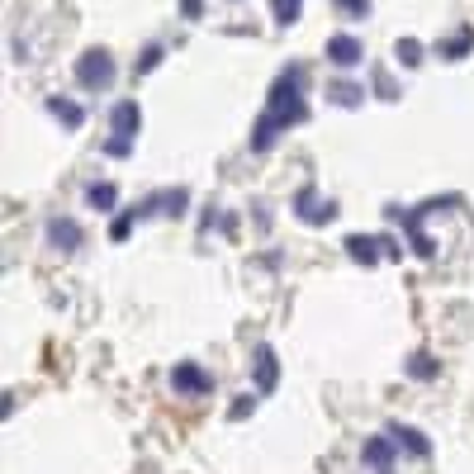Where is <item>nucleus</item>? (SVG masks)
Instances as JSON below:
<instances>
[{"label": "nucleus", "instance_id": "nucleus-1", "mask_svg": "<svg viewBox=\"0 0 474 474\" xmlns=\"http://www.w3.org/2000/svg\"><path fill=\"white\" fill-rule=\"evenodd\" d=\"M299 91H304V72L299 67H285V76H275V86H271V109H266V115L280 119V129L304 119V95Z\"/></svg>", "mask_w": 474, "mask_h": 474}, {"label": "nucleus", "instance_id": "nucleus-2", "mask_svg": "<svg viewBox=\"0 0 474 474\" xmlns=\"http://www.w3.org/2000/svg\"><path fill=\"white\" fill-rule=\"evenodd\" d=\"M115 58H109L105 48H91V52H81L76 58V86H86V91H105L109 81H115Z\"/></svg>", "mask_w": 474, "mask_h": 474}, {"label": "nucleus", "instance_id": "nucleus-3", "mask_svg": "<svg viewBox=\"0 0 474 474\" xmlns=\"http://www.w3.org/2000/svg\"><path fill=\"white\" fill-rule=\"evenodd\" d=\"M171 389L176 394H209V389H214V375L204 366H194V360H180L171 370Z\"/></svg>", "mask_w": 474, "mask_h": 474}, {"label": "nucleus", "instance_id": "nucleus-4", "mask_svg": "<svg viewBox=\"0 0 474 474\" xmlns=\"http://www.w3.org/2000/svg\"><path fill=\"white\" fill-rule=\"evenodd\" d=\"M323 52H328L332 67H360V58H366V43H360L356 34H332Z\"/></svg>", "mask_w": 474, "mask_h": 474}, {"label": "nucleus", "instance_id": "nucleus-5", "mask_svg": "<svg viewBox=\"0 0 474 474\" xmlns=\"http://www.w3.org/2000/svg\"><path fill=\"white\" fill-rule=\"evenodd\" d=\"M48 242L58 247V252H76V247L86 242V228H81L76 218H52L48 223Z\"/></svg>", "mask_w": 474, "mask_h": 474}, {"label": "nucleus", "instance_id": "nucleus-6", "mask_svg": "<svg viewBox=\"0 0 474 474\" xmlns=\"http://www.w3.org/2000/svg\"><path fill=\"white\" fill-rule=\"evenodd\" d=\"M109 123H115V138H138L143 109H138V100H119V105H115V115H109Z\"/></svg>", "mask_w": 474, "mask_h": 474}, {"label": "nucleus", "instance_id": "nucleus-7", "mask_svg": "<svg viewBox=\"0 0 474 474\" xmlns=\"http://www.w3.org/2000/svg\"><path fill=\"white\" fill-rule=\"evenodd\" d=\"M295 204H299V218H304V223H332V218H337V204H332V200L318 204V200H313V190H304Z\"/></svg>", "mask_w": 474, "mask_h": 474}, {"label": "nucleus", "instance_id": "nucleus-8", "mask_svg": "<svg viewBox=\"0 0 474 474\" xmlns=\"http://www.w3.org/2000/svg\"><path fill=\"white\" fill-rule=\"evenodd\" d=\"M252 370H257V389H275V375H280V370H275V352H271V346H257V352H252Z\"/></svg>", "mask_w": 474, "mask_h": 474}, {"label": "nucleus", "instance_id": "nucleus-9", "mask_svg": "<svg viewBox=\"0 0 474 474\" xmlns=\"http://www.w3.org/2000/svg\"><path fill=\"white\" fill-rule=\"evenodd\" d=\"M389 441H394V446H403V451H408V455H427V451H431V446H427V437H423V431H417V427H389Z\"/></svg>", "mask_w": 474, "mask_h": 474}, {"label": "nucleus", "instance_id": "nucleus-10", "mask_svg": "<svg viewBox=\"0 0 474 474\" xmlns=\"http://www.w3.org/2000/svg\"><path fill=\"white\" fill-rule=\"evenodd\" d=\"M375 247H380V237H360V233H352L346 237V252H352V261H360V266H375Z\"/></svg>", "mask_w": 474, "mask_h": 474}, {"label": "nucleus", "instance_id": "nucleus-11", "mask_svg": "<svg viewBox=\"0 0 474 474\" xmlns=\"http://www.w3.org/2000/svg\"><path fill=\"white\" fill-rule=\"evenodd\" d=\"M48 109H52V115H58L62 123H67V129H81V123H86V109H81V105H72V100H62V95H52V100H48Z\"/></svg>", "mask_w": 474, "mask_h": 474}, {"label": "nucleus", "instance_id": "nucleus-12", "mask_svg": "<svg viewBox=\"0 0 474 474\" xmlns=\"http://www.w3.org/2000/svg\"><path fill=\"white\" fill-rule=\"evenodd\" d=\"M470 48H474V29H460L455 38H446V43H441L437 52H441L446 62H460V58H465V52H470Z\"/></svg>", "mask_w": 474, "mask_h": 474}, {"label": "nucleus", "instance_id": "nucleus-13", "mask_svg": "<svg viewBox=\"0 0 474 474\" xmlns=\"http://www.w3.org/2000/svg\"><path fill=\"white\" fill-rule=\"evenodd\" d=\"M275 133H280V119H275V115H261V119H257V133H252V147L266 152V147L275 143Z\"/></svg>", "mask_w": 474, "mask_h": 474}, {"label": "nucleus", "instance_id": "nucleus-14", "mask_svg": "<svg viewBox=\"0 0 474 474\" xmlns=\"http://www.w3.org/2000/svg\"><path fill=\"white\" fill-rule=\"evenodd\" d=\"M86 200H91V209H100V214H109V209L119 204V190L109 186V180H100V186H91V190H86Z\"/></svg>", "mask_w": 474, "mask_h": 474}, {"label": "nucleus", "instance_id": "nucleus-15", "mask_svg": "<svg viewBox=\"0 0 474 474\" xmlns=\"http://www.w3.org/2000/svg\"><path fill=\"white\" fill-rule=\"evenodd\" d=\"M366 465H375V470H389V441L384 437H375V441H366Z\"/></svg>", "mask_w": 474, "mask_h": 474}, {"label": "nucleus", "instance_id": "nucleus-16", "mask_svg": "<svg viewBox=\"0 0 474 474\" xmlns=\"http://www.w3.org/2000/svg\"><path fill=\"white\" fill-rule=\"evenodd\" d=\"M332 100H337V105H346V109H356L360 100H366V91H360V86H352V81H337V86H332Z\"/></svg>", "mask_w": 474, "mask_h": 474}, {"label": "nucleus", "instance_id": "nucleus-17", "mask_svg": "<svg viewBox=\"0 0 474 474\" xmlns=\"http://www.w3.org/2000/svg\"><path fill=\"white\" fill-rule=\"evenodd\" d=\"M394 58H399L403 67H417V62H423V43H417V38H399V43H394Z\"/></svg>", "mask_w": 474, "mask_h": 474}, {"label": "nucleus", "instance_id": "nucleus-18", "mask_svg": "<svg viewBox=\"0 0 474 474\" xmlns=\"http://www.w3.org/2000/svg\"><path fill=\"white\" fill-rule=\"evenodd\" d=\"M408 375H413V380H431V375H437V360H431L427 352H417V356L408 360Z\"/></svg>", "mask_w": 474, "mask_h": 474}, {"label": "nucleus", "instance_id": "nucleus-19", "mask_svg": "<svg viewBox=\"0 0 474 474\" xmlns=\"http://www.w3.org/2000/svg\"><path fill=\"white\" fill-rule=\"evenodd\" d=\"M337 15L342 20H366L370 15V0H337Z\"/></svg>", "mask_w": 474, "mask_h": 474}, {"label": "nucleus", "instance_id": "nucleus-20", "mask_svg": "<svg viewBox=\"0 0 474 474\" xmlns=\"http://www.w3.org/2000/svg\"><path fill=\"white\" fill-rule=\"evenodd\" d=\"M271 5H275V20H280V24H295L304 0H271Z\"/></svg>", "mask_w": 474, "mask_h": 474}, {"label": "nucleus", "instance_id": "nucleus-21", "mask_svg": "<svg viewBox=\"0 0 474 474\" xmlns=\"http://www.w3.org/2000/svg\"><path fill=\"white\" fill-rule=\"evenodd\" d=\"M157 62H162V43H147V48H143V58H138V72H152Z\"/></svg>", "mask_w": 474, "mask_h": 474}, {"label": "nucleus", "instance_id": "nucleus-22", "mask_svg": "<svg viewBox=\"0 0 474 474\" xmlns=\"http://www.w3.org/2000/svg\"><path fill=\"white\" fill-rule=\"evenodd\" d=\"M133 218H138V214H119V218H115V228H109V237H115V242H123V237L133 233Z\"/></svg>", "mask_w": 474, "mask_h": 474}, {"label": "nucleus", "instance_id": "nucleus-23", "mask_svg": "<svg viewBox=\"0 0 474 474\" xmlns=\"http://www.w3.org/2000/svg\"><path fill=\"white\" fill-rule=\"evenodd\" d=\"M105 152H109V157H129V152H133V138H109Z\"/></svg>", "mask_w": 474, "mask_h": 474}, {"label": "nucleus", "instance_id": "nucleus-24", "mask_svg": "<svg viewBox=\"0 0 474 474\" xmlns=\"http://www.w3.org/2000/svg\"><path fill=\"white\" fill-rule=\"evenodd\" d=\"M166 214H186V190H171V194H166Z\"/></svg>", "mask_w": 474, "mask_h": 474}]
</instances>
